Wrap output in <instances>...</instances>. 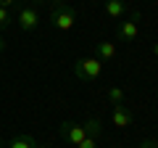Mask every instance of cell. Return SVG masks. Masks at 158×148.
<instances>
[{"instance_id":"cell-1","label":"cell","mask_w":158,"mask_h":148,"mask_svg":"<svg viewBox=\"0 0 158 148\" xmlns=\"http://www.w3.org/2000/svg\"><path fill=\"white\" fill-rule=\"evenodd\" d=\"M48 21H50L58 32H69V29H74L77 11L69 6L66 0H50V8H48Z\"/></svg>"},{"instance_id":"cell-2","label":"cell","mask_w":158,"mask_h":148,"mask_svg":"<svg viewBox=\"0 0 158 148\" xmlns=\"http://www.w3.org/2000/svg\"><path fill=\"white\" fill-rule=\"evenodd\" d=\"M100 72H103V61L95 58V56L77 58V61H74V74H77V80H82V82H95L98 77H100Z\"/></svg>"},{"instance_id":"cell-3","label":"cell","mask_w":158,"mask_h":148,"mask_svg":"<svg viewBox=\"0 0 158 148\" xmlns=\"http://www.w3.org/2000/svg\"><path fill=\"white\" fill-rule=\"evenodd\" d=\"M42 3H48V0H29L27 6L19 11L16 24L24 29V32H34V29L40 27V6H42Z\"/></svg>"},{"instance_id":"cell-4","label":"cell","mask_w":158,"mask_h":148,"mask_svg":"<svg viewBox=\"0 0 158 148\" xmlns=\"http://www.w3.org/2000/svg\"><path fill=\"white\" fill-rule=\"evenodd\" d=\"M61 137L66 143H71V146H79V143L87 137V130L85 124H77V122H61Z\"/></svg>"},{"instance_id":"cell-5","label":"cell","mask_w":158,"mask_h":148,"mask_svg":"<svg viewBox=\"0 0 158 148\" xmlns=\"http://www.w3.org/2000/svg\"><path fill=\"white\" fill-rule=\"evenodd\" d=\"M137 34H140V11H132V16L127 19V21L118 24V40L132 42Z\"/></svg>"},{"instance_id":"cell-6","label":"cell","mask_w":158,"mask_h":148,"mask_svg":"<svg viewBox=\"0 0 158 148\" xmlns=\"http://www.w3.org/2000/svg\"><path fill=\"white\" fill-rule=\"evenodd\" d=\"M132 122H135V116H132V108H129V106H124V103L113 106V114H111V124H113V127L124 130V127H129Z\"/></svg>"},{"instance_id":"cell-7","label":"cell","mask_w":158,"mask_h":148,"mask_svg":"<svg viewBox=\"0 0 158 148\" xmlns=\"http://www.w3.org/2000/svg\"><path fill=\"white\" fill-rule=\"evenodd\" d=\"M127 11H129V3L127 0H106V13L111 19H121Z\"/></svg>"},{"instance_id":"cell-8","label":"cell","mask_w":158,"mask_h":148,"mask_svg":"<svg viewBox=\"0 0 158 148\" xmlns=\"http://www.w3.org/2000/svg\"><path fill=\"white\" fill-rule=\"evenodd\" d=\"M6 148H37V140H34L29 132H19V135H13L11 140H8Z\"/></svg>"},{"instance_id":"cell-9","label":"cell","mask_w":158,"mask_h":148,"mask_svg":"<svg viewBox=\"0 0 158 148\" xmlns=\"http://www.w3.org/2000/svg\"><path fill=\"white\" fill-rule=\"evenodd\" d=\"M116 56V45L108 40H100L95 42V58H100V61H111V58Z\"/></svg>"},{"instance_id":"cell-10","label":"cell","mask_w":158,"mask_h":148,"mask_svg":"<svg viewBox=\"0 0 158 148\" xmlns=\"http://www.w3.org/2000/svg\"><path fill=\"white\" fill-rule=\"evenodd\" d=\"M85 130H87V135H90V137H100V132H103V122L98 119V116H92V119L85 122Z\"/></svg>"},{"instance_id":"cell-11","label":"cell","mask_w":158,"mask_h":148,"mask_svg":"<svg viewBox=\"0 0 158 148\" xmlns=\"http://www.w3.org/2000/svg\"><path fill=\"white\" fill-rule=\"evenodd\" d=\"M108 101H111L113 106L124 103V90H121V87H108Z\"/></svg>"},{"instance_id":"cell-12","label":"cell","mask_w":158,"mask_h":148,"mask_svg":"<svg viewBox=\"0 0 158 148\" xmlns=\"http://www.w3.org/2000/svg\"><path fill=\"white\" fill-rule=\"evenodd\" d=\"M11 24H13V19L8 13V8H0V29H8Z\"/></svg>"},{"instance_id":"cell-13","label":"cell","mask_w":158,"mask_h":148,"mask_svg":"<svg viewBox=\"0 0 158 148\" xmlns=\"http://www.w3.org/2000/svg\"><path fill=\"white\" fill-rule=\"evenodd\" d=\"M77 148H98V137H90V135H87V137L79 143Z\"/></svg>"},{"instance_id":"cell-14","label":"cell","mask_w":158,"mask_h":148,"mask_svg":"<svg viewBox=\"0 0 158 148\" xmlns=\"http://www.w3.org/2000/svg\"><path fill=\"white\" fill-rule=\"evenodd\" d=\"M140 148H158V140H142Z\"/></svg>"},{"instance_id":"cell-15","label":"cell","mask_w":158,"mask_h":148,"mask_svg":"<svg viewBox=\"0 0 158 148\" xmlns=\"http://www.w3.org/2000/svg\"><path fill=\"white\" fill-rule=\"evenodd\" d=\"M19 0H0V8H11V6H16Z\"/></svg>"},{"instance_id":"cell-16","label":"cell","mask_w":158,"mask_h":148,"mask_svg":"<svg viewBox=\"0 0 158 148\" xmlns=\"http://www.w3.org/2000/svg\"><path fill=\"white\" fill-rule=\"evenodd\" d=\"M153 56H158V42H156V45H153Z\"/></svg>"},{"instance_id":"cell-17","label":"cell","mask_w":158,"mask_h":148,"mask_svg":"<svg viewBox=\"0 0 158 148\" xmlns=\"http://www.w3.org/2000/svg\"><path fill=\"white\" fill-rule=\"evenodd\" d=\"M3 48H6V42H3V37H0V50H3Z\"/></svg>"},{"instance_id":"cell-18","label":"cell","mask_w":158,"mask_h":148,"mask_svg":"<svg viewBox=\"0 0 158 148\" xmlns=\"http://www.w3.org/2000/svg\"><path fill=\"white\" fill-rule=\"evenodd\" d=\"M37 148H50V146H37Z\"/></svg>"}]
</instances>
